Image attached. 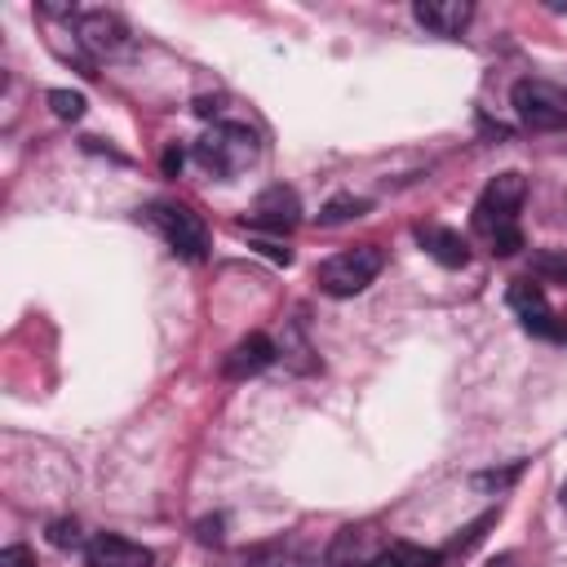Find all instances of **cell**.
Returning <instances> with one entry per match:
<instances>
[{
  "label": "cell",
  "instance_id": "1",
  "mask_svg": "<svg viewBox=\"0 0 567 567\" xmlns=\"http://www.w3.org/2000/svg\"><path fill=\"white\" fill-rule=\"evenodd\" d=\"M527 199V177L523 173H496L483 195L474 199V213H470V226L474 235L496 252V257H514L523 248V230H518V208Z\"/></svg>",
  "mask_w": 567,
  "mask_h": 567
},
{
  "label": "cell",
  "instance_id": "2",
  "mask_svg": "<svg viewBox=\"0 0 567 567\" xmlns=\"http://www.w3.org/2000/svg\"><path fill=\"white\" fill-rule=\"evenodd\" d=\"M257 155H261L257 133H252L248 124H235V120L213 124V128L195 142V164H199L204 173L221 177V182H230V177L248 173V168L257 164Z\"/></svg>",
  "mask_w": 567,
  "mask_h": 567
},
{
  "label": "cell",
  "instance_id": "3",
  "mask_svg": "<svg viewBox=\"0 0 567 567\" xmlns=\"http://www.w3.org/2000/svg\"><path fill=\"white\" fill-rule=\"evenodd\" d=\"M142 221H146L177 257H186V261H204V257H208V226H204V217H199L195 208L173 204V199H155V204L142 208Z\"/></svg>",
  "mask_w": 567,
  "mask_h": 567
},
{
  "label": "cell",
  "instance_id": "4",
  "mask_svg": "<svg viewBox=\"0 0 567 567\" xmlns=\"http://www.w3.org/2000/svg\"><path fill=\"white\" fill-rule=\"evenodd\" d=\"M509 106L532 133H563L567 128V89L540 75H527L509 89Z\"/></svg>",
  "mask_w": 567,
  "mask_h": 567
},
{
  "label": "cell",
  "instance_id": "5",
  "mask_svg": "<svg viewBox=\"0 0 567 567\" xmlns=\"http://www.w3.org/2000/svg\"><path fill=\"white\" fill-rule=\"evenodd\" d=\"M381 266H385V252L377 248V244H354V248H341V252H332L323 266H319V288L328 292V297H354V292H363L377 275H381Z\"/></svg>",
  "mask_w": 567,
  "mask_h": 567
},
{
  "label": "cell",
  "instance_id": "6",
  "mask_svg": "<svg viewBox=\"0 0 567 567\" xmlns=\"http://www.w3.org/2000/svg\"><path fill=\"white\" fill-rule=\"evenodd\" d=\"M297 221H301V199H297V190H292V186L275 182V186H266V190L252 199L248 226L270 230V235H288Z\"/></svg>",
  "mask_w": 567,
  "mask_h": 567
},
{
  "label": "cell",
  "instance_id": "7",
  "mask_svg": "<svg viewBox=\"0 0 567 567\" xmlns=\"http://www.w3.org/2000/svg\"><path fill=\"white\" fill-rule=\"evenodd\" d=\"M84 563L89 567H155V554L120 532H97L84 545Z\"/></svg>",
  "mask_w": 567,
  "mask_h": 567
},
{
  "label": "cell",
  "instance_id": "8",
  "mask_svg": "<svg viewBox=\"0 0 567 567\" xmlns=\"http://www.w3.org/2000/svg\"><path fill=\"white\" fill-rule=\"evenodd\" d=\"M275 359H279V346H275L266 332H248L244 341L230 346V354L221 359V372H226L230 381H248V377H257L261 368H270Z\"/></svg>",
  "mask_w": 567,
  "mask_h": 567
},
{
  "label": "cell",
  "instance_id": "9",
  "mask_svg": "<svg viewBox=\"0 0 567 567\" xmlns=\"http://www.w3.org/2000/svg\"><path fill=\"white\" fill-rule=\"evenodd\" d=\"M412 18L430 31V35H461L474 18V4L470 0H416L412 4Z\"/></svg>",
  "mask_w": 567,
  "mask_h": 567
},
{
  "label": "cell",
  "instance_id": "10",
  "mask_svg": "<svg viewBox=\"0 0 567 567\" xmlns=\"http://www.w3.org/2000/svg\"><path fill=\"white\" fill-rule=\"evenodd\" d=\"M80 40L97 53H120L128 49V27L120 13H106V9H93V13H80Z\"/></svg>",
  "mask_w": 567,
  "mask_h": 567
},
{
  "label": "cell",
  "instance_id": "11",
  "mask_svg": "<svg viewBox=\"0 0 567 567\" xmlns=\"http://www.w3.org/2000/svg\"><path fill=\"white\" fill-rule=\"evenodd\" d=\"M244 567H319V558L306 549V540L284 536V540H261L244 554Z\"/></svg>",
  "mask_w": 567,
  "mask_h": 567
},
{
  "label": "cell",
  "instance_id": "12",
  "mask_svg": "<svg viewBox=\"0 0 567 567\" xmlns=\"http://www.w3.org/2000/svg\"><path fill=\"white\" fill-rule=\"evenodd\" d=\"M416 244H421L439 266H447V270H456V266H465V261H470V248H465V239H461L452 226L421 221V226H416Z\"/></svg>",
  "mask_w": 567,
  "mask_h": 567
},
{
  "label": "cell",
  "instance_id": "13",
  "mask_svg": "<svg viewBox=\"0 0 567 567\" xmlns=\"http://www.w3.org/2000/svg\"><path fill=\"white\" fill-rule=\"evenodd\" d=\"M377 554L381 540H372V527H341L328 549V567H368Z\"/></svg>",
  "mask_w": 567,
  "mask_h": 567
},
{
  "label": "cell",
  "instance_id": "14",
  "mask_svg": "<svg viewBox=\"0 0 567 567\" xmlns=\"http://www.w3.org/2000/svg\"><path fill=\"white\" fill-rule=\"evenodd\" d=\"M443 563L439 549H421V545H408V540H390L381 545V554L368 563V567H434Z\"/></svg>",
  "mask_w": 567,
  "mask_h": 567
},
{
  "label": "cell",
  "instance_id": "15",
  "mask_svg": "<svg viewBox=\"0 0 567 567\" xmlns=\"http://www.w3.org/2000/svg\"><path fill=\"white\" fill-rule=\"evenodd\" d=\"M509 310H514L523 323H532V319L549 315L545 288H540V284H532V279H514V284H509Z\"/></svg>",
  "mask_w": 567,
  "mask_h": 567
},
{
  "label": "cell",
  "instance_id": "16",
  "mask_svg": "<svg viewBox=\"0 0 567 567\" xmlns=\"http://www.w3.org/2000/svg\"><path fill=\"white\" fill-rule=\"evenodd\" d=\"M532 275L545 284H567V248H536L532 252Z\"/></svg>",
  "mask_w": 567,
  "mask_h": 567
},
{
  "label": "cell",
  "instance_id": "17",
  "mask_svg": "<svg viewBox=\"0 0 567 567\" xmlns=\"http://www.w3.org/2000/svg\"><path fill=\"white\" fill-rule=\"evenodd\" d=\"M368 213V199H354V195H337L319 208V226H341L350 217H363Z\"/></svg>",
  "mask_w": 567,
  "mask_h": 567
},
{
  "label": "cell",
  "instance_id": "18",
  "mask_svg": "<svg viewBox=\"0 0 567 567\" xmlns=\"http://www.w3.org/2000/svg\"><path fill=\"white\" fill-rule=\"evenodd\" d=\"M518 474H523V461H514V465H505V470H478V474H470V487H474V492H505Z\"/></svg>",
  "mask_w": 567,
  "mask_h": 567
},
{
  "label": "cell",
  "instance_id": "19",
  "mask_svg": "<svg viewBox=\"0 0 567 567\" xmlns=\"http://www.w3.org/2000/svg\"><path fill=\"white\" fill-rule=\"evenodd\" d=\"M492 523H496V514H483V518H474V523L465 527V536H456V540H452L447 549H439V554H443V558H456V554H470V549H474V545L483 540V532H487Z\"/></svg>",
  "mask_w": 567,
  "mask_h": 567
},
{
  "label": "cell",
  "instance_id": "20",
  "mask_svg": "<svg viewBox=\"0 0 567 567\" xmlns=\"http://www.w3.org/2000/svg\"><path fill=\"white\" fill-rule=\"evenodd\" d=\"M49 106H53L58 120H80V115H84V93H75V89H53V93H49Z\"/></svg>",
  "mask_w": 567,
  "mask_h": 567
},
{
  "label": "cell",
  "instance_id": "21",
  "mask_svg": "<svg viewBox=\"0 0 567 567\" xmlns=\"http://www.w3.org/2000/svg\"><path fill=\"white\" fill-rule=\"evenodd\" d=\"M49 540H53L58 549H66V545H71V549H75V545H89L75 518H53V523H49Z\"/></svg>",
  "mask_w": 567,
  "mask_h": 567
},
{
  "label": "cell",
  "instance_id": "22",
  "mask_svg": "<svg viewBox=\"0 0 567 567\" xmlns=\"http://www.w3.org/2000/svg\"><path fill=\"white\" fill-rule=\"evenodd\" d=\"M0 567H35V554L27 545H9L0 549Z\"/></svg>",
  "mask_w": 567,
  "mask_h": 567
},
{
  "label": "cell",
  "instance_id": "23",
  "mask_svg": "<svg viewBox=\"0 0 567 567\" xmlns=\"http://www.w3.org/2000/svg\"><path fill=\"white\" fill-rule=\"evenodd\" d=\"M487 567H523V563H518V554H496V558H487Z\"/></svg>",
  "mask_w": 567,
  "mask_h": 567
},
{
  "label": "cell",
  "instance_id": "24",
  "mask_svg": "<svg viewBox=\"0 0 567 567\" xmlns=\"http://www.w3.org/2000/svg\"><path fill=\"white\" fill-rule=\"evenodd\" d=\"M164 168H168V173L182 168V151H168V155H164Z\"/></svg>",
  "mask_w": 567,
  "mask_h": 567
},
{
  "label": "cell",
  "instance_id": "25",
  "mask_svg": "<svg viewBox=\"0 0 567 567\" xmlns=\"http://www.w3.org/2000/svg\"><path fill=\"white\" fill-rule=\"evenodd\" d=\"M563 509H567V483H563Z\"/></svg>",
  "mask_w": 567,
  "mask_h": 567
}]
</instances>
